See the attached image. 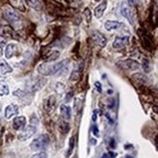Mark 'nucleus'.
<instances>
[{"mask_svg": "<svg viewBox=\"0 0 158 158\" xmlns=\"http://www.w3.org/2000/svg\"><path fill=\"white\" fill-rule=\"evenodd\" d=\"M68 60H63L60 63H41L37 67V71L39 74L43 75V76H52V75H56L68 65Z\"/></svg>", "mask_w": 158, "mask_h": 158, "instance_id": "obj_1", "label": "nucleus"}, {"mask_svg": "<svg viewBox=\"0 0 158 158\" xmlns=\"http://www.w3.org/2000/svg\"><path fill=\"white\" fill-rule=\"evenodd\" d=\"M50 143V138L47 134H41L34 139L30 143V149L33 151H42L46 149Z\"/></svg>", "mask_w": 158, "mask_h": 158, "instance_id": "obj_2", "label": "nucleus"}, {"mask_svg": "<svg viewBox=\"0 0 158 158\" xmlns=\"http://www.w3.org/2000/svg\"><path fill=\"white\" fill-rule=\"evenodd\" d=\"M121 15L131 23L132 25H135L137 23V15L136 12L134 10V7L131 6L127 1H124L121 5Z\"/></svg>", "mask_w": 158, "mask_h": 158, "instance_id": "obj_3", "label": "nucleus"}, {"mask_svg": "<svg viewBox=\"0 0 158 158\" xmlns=\"http://www.w3.org/2000/svg\"><path fill=\"white\" fill-rule=\"evenodd\" d=\"M2 16L12 25H17L21 21V16L19 15L18 12L15 9H13L12 7H9V6H6L2 9Z\"/></svg>", "mask_w": 158, "mask_h": 158, "instance_id": "obj_4", "label": "nucleus"}, {"mask_svg": "<svg viewBox=\"0 0 158 158\" xmlns=\"http://www.w3.org/2000/svg\"><path fill=\"white\" fill-rule=\"evenodd\" d=\"M116 65L121 70L124 71H130V70H137L141 67V65L139 62L133 60V59H127V60L119 61L116 63Z\"/></svg>", "mask_w": 158, "mask_h": 158, "instance_id": "obj_5", "label": "nucleus"}, {"mask_svg": "<svg viewBox=\"0 0 158 158\" xmlns=\"http://www.w3.org/2000/svg\"><path fill=\"white\" fill-rule=\"evenodd\" d=\"M57 105H58V100H57V98L55 96L48 97V98H46L43 102V108L48 114L55 111V109L57 108Z\"/></svg>", "mask_w": 158, "mask_h": 158, "instance_id": "obj_6", "label": "nucleus"}, {"mask_svg": "<svg viewBox=\"0 0 158 158\" xmlns=\"http://www.w3.org/2000/svg\"><path fill=\"white\" fill-rule=\"evenodd\" d=\"M36 132V127L32 126V125H28L25 126L21 130L20 134L18 136V139L20 141H27L28 139H30Z\"/></svg>", "mask_w": 158, "mask_h": 158, "instance_id": "obj_7", "label": "nucleus"}, {"mask_svg": "<svg viewBox=\"0 0 158 158\" xmlns=\"http://www.w3.org/2000/svg\"><path fill=\"white\" fill-rule=\"evenodd\" d=\"M91 38L94 41V43H95L97 46L100 47V48H103L107 42V37H105L103 33H101L100 31H97V30H93V31L91 32Z\"/></svg>", "mask_w": 158, "mask_h": 158, "instance_id": "obj_8", "label": "nucleus"}, {"mask_svg": "<svg viewBox=\"0 0 158 158\" xmlns=\"http://www.w3.org/2000/svg\"><path fill=\"white\" fill-rule=\"evenodd\" d=\"M83 68H84V62L83 61H80L74 67L71 74H70L69 79L71 81H78L80 77L82 76V73H83Z\"/></svg>", "mask_w": 158, "mask_h": 158, "instance_id": "obj_9", "label": "nucleus"}, {"mask_svg": "<svg viewBox=\"0 0 158 158\" xmlns=\"http://www.w3.org/2000/svg\"><path fill=\"white\" fill-rule=\"evenodd\" d=\"M129 41H130V37L129 36H117L115 37L114 41L112 43V46L114 49H123L128 45Z\"/></svg>", "mask_w": 158, "mask_h": 158, "instance_id": "obj_10", "label": "nucleus"}, {"mask_svg": "<svg viewBox=\"0 0 158 158\" xmlns=\"http://www.w3.org/2000/svg\"><path fill=\"white\" fill-rule=\"evenodd\" d=\"M45 83H46V79H43V78L32 79L31 83L28 85V90H29L30 92L38 91L44 86V85H45Z\"/></svg>", "mask_w": 158, "mask_h": 158, "instance_id": "obj_11", "label": "nucleus"}, {"mask_svg": "<svg viewBox=\"0 0 158 158\" xmlns=\"http://www.w3.org/2000/svg\"><path fill=\"white\" fill-rule=\"evenodd\" d=\"M0 35L5 38H17V32L9 25H4L0 28Z\"/></svg>", "mask_w": 158, "mask_h": 158, "instance_id": "obj_12", "label": "nucleus"}, {"mask_svg": "<svg viewBox=\"0 0 158 158\" xmlns=\"http://www.w3.org/2000/svg\"><path fill=\"white\" fill-rule=\"evenodd\" d=\"M19 112V107L18 105H14V103H11V105H7L5 108V118L7 119H11L12 117L16 116Z\"/></svg>", "mask_w": 158, "mask_h": 158, "instance_id": "obj_13", "label": "nucleus"}, {"mask_svg": "<svg viewBox=\"0 0 158 158\" xmlns=\"http://www.w3.org/2000/svg\"><path fill=\"white\" fill-rule=\"evenodd\" d=\"M27 124V118L25 116H17L13 120V128L17 131H21Z\"/></svg>", "mask_w": 158, "mask_h": 158, "instance_id": "obj_14", "label": "nucleus"}, {"mask_svg": "<svg viewBox=\"0 0 158 158\" xmlns=\"http://www.w3.org/2000/svg\"><path fill=\"white\" fill-rule=\"evenodd\" d=\"M122 25H123V23L121 22H118V21H107L105 23V28L107 31H112V30L118 29Z\"/></svg>", "mask_w": 158, "mask_h": 158, "instance_id": "obj_15", "label": "nucleus"}, {"mask_svg": "<svg viewBox=\"0 0 158 158\" xmlns=\"http://www.w3.org/2000/svg\"><path fill=\"white\" fill-rule=\"evenodd\" d=\"M60 113L62 118L65 120H68L71 117V108L67 105H62L60 107Z\"/></svg>", "mask_w": 158, "mask_h": 158, "instance_id": "obj_16", "label": "nucleus"}, {"mask_svg": "<svg viewBox=\"0 0 158 158\" xmlns=\"http://www.w3.org/2000/svg\"><path fill=\"white\" fill-rule=\"evenodd\" d=\"M107 1H103L101 4H99L98 6L95 8V17L97 19H101L103 17V13H105V9H107Z\"/></svg>", "mask_w": 158, "mask_h": 158, "instance_id": "obj_17", "label": "nucleus"}, {"mask_svg": "<svg viewBox=\"0 0 158 158\" xmlns=\"http://www.w3.org/2000/svg\"><path fill=\"white\" fill-rule=\"evenodd\" d=\"M0 72L2 74H8L13 72V68L5 60H0Z\"/></svg>", "mask_w": 158, "mask_h": 158, "instance_id": "obj_18", "label": "nucleus"}, {"mask_svg": "<svg viewBox=\"0 0 158 158\" xmlns=\"http://www.w3.org/2000/svg\"><path fill=\"white\" fill-rule=\"evenodd\" d=\"M17 50V46L14 43H9L5 48V57L6 59H11L12 57H14Z\"/></svg>", "mask_w": 158, "mask_h": 158, "instance_id": "obj_19", "label": "nucleus"}, {"mask_svg": "<svg viewBox=\"0 0 158 158\" xmlns=\"http://www.w3.org/2000/svg\"><path fill=\"white\" fill-rule=\"evenodd\" d=\"M58 129L62 134H67L70 130V126H69V124L67 122V120L63 119V120H60V121H59Z\"/></svg>", "mask_w": 158, "mask_h": 158, "instance_id": "obj_20", "label": "nucleus"}, {"mask_svg": "<svg viewBox=\"0 0 158 158\" xmlns=\"http://www.w3.org/2000/svg\"><path fill=\"white\" fill-rule=\"evenodd\" d=\"M141 39H143V45H145V48H147V50H151L152 45H153L151 37L147 33H143V34L141 33Z\"/></svg>", "mask_w": 158, "mask_h": 158, "instance_id": "obj_21", "label": "nucleus"}, {"mask_svg": "<svg viewBox=\"0 0 158 158\" xmlns=\"http://www.w3.org/2000/svg\"><path fill=\"white\" fill-rule=\"evenodd\" d=\"M59 57H60V52L57 50H53V51H51L50 53L47 54L46 57L44 58V62L45 63L54 62V61H56Z\"/></svg>", "mask_w": 158, "mask_h": 158, "instance_id": "obj_22", "label": "nucleus"}, {"mask_svg": "<svg viewBox=\"0 0 158 158\" xmlns=\"http://www.w3.org/2000/svg\"><path fill=\"white\" fill-rule=\"evenodd\" d=\"M9 2H10L13 9H18V10H21L23 12L25 11V7L23 5L22 0H9Z\"/></svg>", "mask_w": 158, "mask_h": 158, "instance_id": "obj_23", "label": "nucleus"}, {"mask_svg": "<svg viewBox=\"0 0 158 158\" xmlns=\"http://www.w3.org/2000/svg\"><path fill=\"white\" fill-rule=\"evenodd\" d=\"M28 4H29L30 7L34 8L35 10H40L42 7L41 0H28Z\"/></svg>", "mask_w": 158, "mask_h": 158, "instance_id": "obj_24", "label": "nucleus"}, {"mask_svg": "<svg viewBox=\"0 0 158 158\" xmlns=\"http://www.w3.org/2000/svg\"><path fill=\"white\" fill-rule=\"evenodd\" d=\"M9 92H10V90H9L8 85L6 83H3V82L0 83V96L1 97L7 96L9 94Z\"/></svg>", "mask_w": 158, "mask_h": 158, "instance_id": "obj_25", "label": "nucleus"}, {"mask_svg": "<svg viewBox=\"0 0 158 158\" xmlns=\"http://www.w3.org/2000/svg\"><path fill=\"white\" fill-rule=\"evenodd\" d=\"M132 78L136 79L137 81L141 82V83H145V82L147 81V77L145 76V75L141 74V73H136V74H134L133 76H132Z\"/></svg>", "mask_w": 158, "mask_h": 158, "instance_id": "obj_26", "label": "nucleus"}, {"mask_svg": "<svg viewBox=\"0 0 158 158\" xmlns=\"http://www.w3.org/2000/svg\"><path fill=\"white\" fill-rule=\"evenodd\" d=\"M65 90V85L63 83H57L56 84V91L57 93L62 94L63 91Z\"/></svg>", "mask_w": 158, "mask_h": 158, "instance_id": "obj_27", "label": "nucleus"}, {"mask_svg": "<svg viewBox=\"0 0 158 158\" xmlns=\"http://www.w3.org/2000/svg\"><path fill=\"white\" fill-rule=\"evenodd\" d=\"M84 16H85V18H86V20H87V23H90L91 20H92V13H91V11L89 10L88 8L85 9Z\"/></svg>", "mask_w": 158, "mask_h": 158, "instance_id": "obj_28", "label": "nucleus"}, {"mask_svg": "<svg viewBox=\"0 0 158 158\" xmlns=\"http://www.w3.org/2000/svg\"><path fill=\"white\" fill-rule=\"evenodd\" d=\"M117 156V153L116 152H113V151H108L107 153H103L102 158H115Z\"/></svg>", "mask_w": 158, "mask_h": 158, "instance_id": "obj_29", "label": "nucleus"}, {"mask_svg": "<svg viewBox=\"0 0 158 158\" xmlns=\"http://www.w3.org/2000/svg\"><path fill=\"white\" fill-rule=\"evenodd\" d=\"M73 148H74V137H71L69 140V152L67 153V156H69V155L71 154Z\"/></svg>", "mask_w": 158, "mask_h": 158, "instance_id": "obj_30", "label": "nucleus"}, {"mask_svg": "<svg viewBox=\"0 0 158 158\" xmlns=\"http://www.w3.org/2000/svg\"><path fill=\"white\" fill-rule=\"evenodd\" d=\"M31 158H47V153L44 151H40L37 152L36 154L32 155Z\"/></svg>", "mask_w": 158, "mask_h": 158, "instance_id": "obj_31", "label": "nucleus"}, {"mask_svg": "<svg viewBox=\"0 0 158 158\" xmlns=\"http://www.w3.org/2000/svg\"><path fill=\"white\" fill-rule=\"evenodd\" d=\"M126 1L128 2L131 6L136 7V6H138L139 4H140V2L141 1V0H126Z\"/></svg>", "mask_w": 158, "mask_h": 158, "instance_id": "obj_32", "label": "nucleus"}, {"mask_svg": "<svg viewBox=\"0 0 158 158\" xmlns=\"http://www.w3.org/2000/svg\"><path fill=\"white\" fill-rule=\"evenodd\" d=\"M92 131H93L94 135H95L96 137L100 136V131H99V129H98V127H97V126H93V128H92Z\"/></svg>", "mask_w": 158, "mask_h": 158, "instance_id": "obj_33", "label": "nucleus"}, {"mask_svg": "<svg viewBox=\"0 0 158 158\" xmlns=\"http://www.w3.org/2000/svg\"><path fill=\"white\" fill-rule=\"evenodd\" d=\"M95 86H96V88H97V90H98L99 92H102V85H101L100 82H96L95 83Z\"/></svg>", "mask_w": 158, "mask_h": 158, "instance_id": "obj_34", "label": "nucleus"}, {"mask_svg": "<svg viewBox=\"0 0 158 158\" xmlns=\"http://www.w3.org/2000/svg\"><path fill=\"white\" fill-rule=\"evenodd\" d=\"M1 56H2V48L0 47V57H1Z\"/></svg>", "mask_w": 158, "mask_h": 158, "instance_id": "obj_35", "label": "nucleus"}, {"mask_svg": "<svg viewBox=\"0 0 158 158\" xmlns=\"http://www.w3.org/2000/svg\"><path fill=\"white\" fill-rule=\"evenodd\" d=\"M95 1H100V0H95Z\"/></svg>", "mask_w": 158, "mask_h": 158, "instance_id": "obj_36", "label": "nucleus"}]
</instances>
